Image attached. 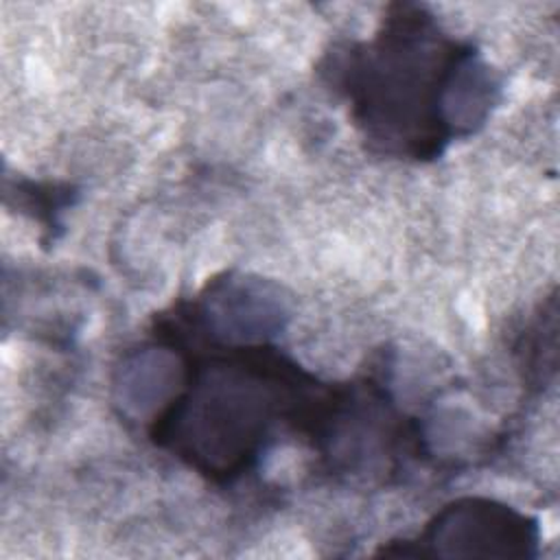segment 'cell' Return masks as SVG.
I'll list each match as a JSON object with an SVG mask.
<instances>
[{
  "label": "cell",
  "instance_id": "2",
  "mask_svg": "<svg viewBox=\"0 0 560 560\" xmlns=\"http://www.w3.org/2000/svg\"><path fill=\"white\" fill-rule=\"evenodd\" d=\"M306 374L254 346L203 361L155 416L151 438L208 477L234 479L265 453L276 418L306 394Z\"/></svg>",
  "mask_w": 560,
  "mask_h": 560
},
{
  "label": "cell",
  "instance_id": "1",
  "mask_svg": "<svg viewBox=\"0 0 560 560\" xmlns=\"http://www.w3.org/2000/svg\"><path fill=\"white\" fill-rule=\"evenodd\" d=\"M324 72L370 147L411 160H433L475 133L501 94L477 48L416 4L392 7L372 39L332 52Z\"/></svg>",
  "mask_w": 560,
  "mask_h": 560
},
{
  "label": "cell",
  "instance_id": "3",
  "mask_svg": "<svg viewBox=\"0 0 560 560\" xmlns=\"http://www.w3.org/2000/svg\"><path fill=\"white\" fill-rule=\"evenodd\" d=\"M540 529L536 518L492 499H459L427 523L416 545L435 556H536Z\"/></svg>",
  "mask_w": 560,
  "mask_h": 560
}]
</instances>
